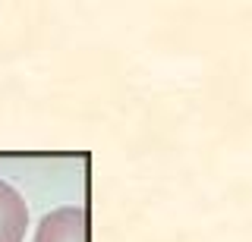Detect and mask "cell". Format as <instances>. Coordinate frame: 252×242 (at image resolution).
<instances>
[{"instance_id": "obj_1", "label": "cell", "mask_w": 252, "mask_h": 242, "mask_svg": "<svg viewBox=\"0 0 252 242\" xmlns=\"http://www.w3.org/2000/svg\"><path fill=\"white\" fill-rule=\"evenodd\" d=\"M32 242H89V217L82 208H57L41 217Z\"/></svg>"}, {"instance_id": "obj_2", "label": "cell", "mask_w": 252, "mask_h": 242, "mask_svg": "<svg viewBox=\"0 0 252 242\" xmlns=\"http://www.w3.org/2000/svg\"><path fill=\"white\" fill-rule=\"evenodd\" d=\"M29 226V205L10 183L0 179V242H22Z\"/></svg>"}]
</instances>
